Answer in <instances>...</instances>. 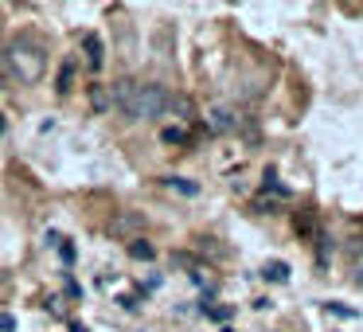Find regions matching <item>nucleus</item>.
Listing matches in <instances>:
<instances>
[{
	"label": "nucleus",
	"mask_w": 363,
	"mask_h": 332,
	"mask_svg": "<svg viewBox=\"0 0 363 332\" xmlns=\"http://www.w3.org/2000/svg\"><path fill=\"white\" fill-rule=\"evenodd\" d=\"M110 106L118 114H125L129 121H152L164 118L168 90L160 82H137V79H118L110 87Z\"/></svg>",
	"instance_id": "f257e3e1"
},
{
	"label": "nucleus",
	"mask_w": 363,
	"mask_h": 332,
	"mask_svg": "<svg viewBox=\"0 0 363 332\" xmlns=\"http://www.w3.org/2000/svg\"><path fill=\"white\" fill-rule=\"evenodd\" d=\"M9 74L24 87H35L48 74V48L35 35H16L9 43Z\"/></svg>",
	"instance_id": "f03ea898"
},
{
	"label": "nucleus",
	"mask_w": 363,
	"mask_h": 332,
	"mask_svg": "<svg viewBox=\"0 0 363 332\" xmlns=\"http://www.w3.org/2000/svg\"><path fill=\"white\" fill-rule=\"evenodd\" d=\"M145 231V215H137V211H121V215H113V223H110V235L113 238H137Z\"/></svg>",
	"instance_id": "7ed1b4c3"
},
{
	"label": "nucleus",
	"mask_w": 363,
	"mask_h": 332,
	"mask_svg": "<svg viewBox=\"0 0 363 332\" xmlns=\"http://www.w3.org/2000/svg\"><path fill=\"white\" fill-rule=\"evenodd\" d=\"M207 129H211L215 137L230 133V129H235V110H230V106H215V110L207 114Z\"/></svg>",
	"instance_id": "20e7f679"
},
{
	"label": "nucleus",
	"mask_w": 363,
	"mask_h": 332,
	"mask_svg": "<svg viewBox=\"0 0 363 332\" xmlns=\"http://www.w3.org/2000/svg\"><path fill=\"white\" fill-rule=\"evenodd\" d=\"M164 114H172V118L184 126V121H191V118H196V106H191V98H188V94H168Z\"/></svg>",
	"instance_id": "39448f33"
},
{
	"label": "nucleus",
	"mask_w": 363,
	"mask_h": 332,
	"mask_svg": "<svg viewBox=\"0 0 363 332\" xmlns=\"http://www.w3.org/2000/svg\"><path fill=\"white\" fill-rule=\"evenodd\" d=\"M82 48H86V67H90V71H102V63H106V48H102V40H98L94 32H86Z\"/></svg>",
	"instance_id": "423d86ee"
},
{
	"label": "nucleus",
	"mask_w": 363,
	"mask_h": 332,
	"mask_svg": "<svg viewBox=\"0 0 363 332\" xmlns=\"http://www.w3.org/2000/svg\"><path fill=\"white\" fill-rule=\"evenodd\" d=\"M129 258H137V262H152L157 258V250H152V243L145 235H137V238H129Z\"/></svg>",
	"instance_id": "0eeeda50"
},
{
	"label": "nucleus",
	"mask_w": 363,
	"mask_h": 332,
	"mask_svg": "<svg viewBox=\"0 0 363 332\" xmlns=\"http://www.w3.org/2000/svg\"><path fill=\"white\" fill-rule=\"evenodd\" d=\"M293 223H297V235L301 238H316V215L308 211V207H305V211H297V219H293Z\"/></svg>",
	"instance_id": "6e6552de"
},
{
	"label": "nucleus",
	"mask_w": 363,
	"mask_h": 332,
	"mask_svg": "<svg viewBox=\"0 0 363 332\" xmlns=\"http://www.w3.org/2000/svg\"><path fill=\"white\" fill-rule=\"evenodd\" d=\"M262 277H266V282H289V266H285V262H266Z\"/></svg>",
	"instance_id": "1a4fd4ad"
},
{
	"label": "nucleus",
	"mask_w": 363,
	"mask_h": 332,
	"mask_svg": "<svg viewBox=\"0 0 363 332\" xmlns=\"http://www.w3.org/2000/svg\"><path fill=\"white\" fill-rule=\"evenodd\" d=\"M160 141H164V145H188V129H184V126H168L164 133H160Z\"/></svg>",
	"instance_id": "9d476101"
},
{
	"label": "nucleus",
	"mask_w": 363,
	"mask_h": 332,
	"mask_svg": "<svg viewBox=\"0 0 363 332\" xmlns=\"http://www.w3.org/2000/svg\"><path fill=\"white\" fill-rule=\"evenodd\" d=\"M71 79H74V63H71V59H67V63H63V71H59V94H67V90H71Z\"/></svg>",
	"instance_id": "9b49d317"
},
{
	"label": "nucleus",
	"mask_w": 363,
	"mask_h": 332,
	"mask_svg": "<svg viewBox=\"0 0 363 332\" xmlns=\"http://www.w3.org/2000/svg\"><path fill=\"white\" fill-rule=\"evenodd\" d=\"M168 188H176V192H184V196H196V184H188V180H180V176H168Z\"/></svg>",
	"instance_id": "f8f14e48"
},
{
	"label": "nucleus",
	"mask_w": 363,
	"mask_h": 332,
	"mask_svg": "<svg viewBox=\"0 0 363 332\" xmlns=\"http://www.w3.org/2000/svg\"><path fill=\"white\" fill-rule=\"evenodd\" d=\"M0 79H12L9 74V43L0 40Z\"/></svg>",
	"instance_id": "ddd939ff"
},
{
	"label": "nucleus",
	"mask_w": 363,
	"mask_h": 332,
	"mask_svg": "<svg viewBox=\"0 0 363 332\" xmlns=\"http://www.w3.org/2000/svg\"><path fill=\"white\" fill-rule=\"evenodd\" d=\"M332 313H336V316H347V321H352V316H359V313H355V309H347V305H340V301H332Z\"/></svg>",
	"instance_id": "4468645a"
},
{
	"label": "nucleus",
	"mask_w": 363,
	"mask_h": 332,
	"mask_svg": "<svg viewBox=\"0 0 363 332\" xmlns=\"http://www.w3.org/2000/svg\"><path fill=\"white\" fill-rule=\"evenodd\" d=\"M352 274H355V285H363V250L355 254V266H352Z\"/></svg>",
	"instance_id": "2eb2a0df"
},
{
	"label": "nucleus",
	"mask_w": 363,
	"mask_h": 332,
	"mask_svg": "<svg viewBox=\"0 0 363 332\" xmlns=\"http://www.w3.org/2000/svg\"><path fill=\"white\" fill-rule=\"evenodd\" d=\"M12 328H16V321H12L9 313H4V316H0V332H12Z\"/></svg>",
	"instance_id": "dca6fc26"
},
{
	"label": "nucleus",
	"mask_w": 363,
	"mask_h": 332,
	"mask_svg": "<svg viewBox=\"0 0 363 332\" xmlns=\"http://www.w3.org/2000/svg\"><path fill=\"white\" fill-rule=\"evenodd\" d=\"M9 133V121H4V114H0V137Z\"/></svg>",
	"instance_id": "f3484780"
},
{
	"label": "nucleus",
	"mask_w": 363,
	"mask_h": 332,
	"mask_svg": "<svg viewBox=\"0 0 363 332\" xmlns=\"http://www.w3.org/2000/svg\"><path fill=\"white\" fill-rule=\"evenodd\" d=\"M71 332H86V324H71Z\"/></svg>",
	"instance_id": "a211bd4d"
}]
</instances>
